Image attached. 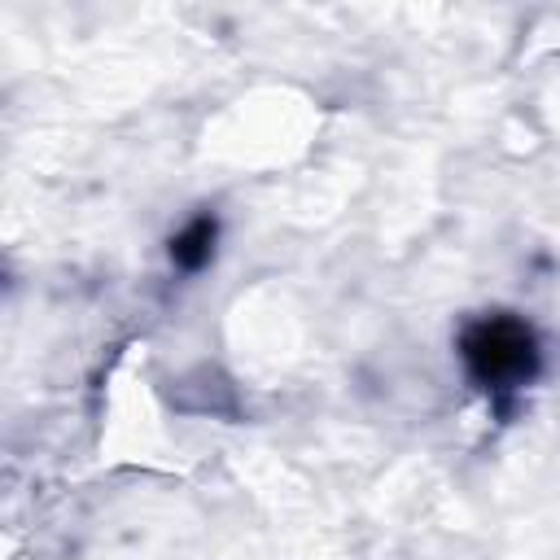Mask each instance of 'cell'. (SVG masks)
Here are the masks:
<instances>
[{
	"label": "cell",
	"mask_w": 560,
	"mask_h": 560,
	"mask_svg": "<svg viewBox=\"0 0 560 560\" xmlns=\"http://www.w3.org/2000/svg\"><path fill=\"white\" fill-rule=\"evenodd\" d=\"M459 363L468 372V381L490 398V402H508L521 389H529L542 372V341L534 332V324L516 311H486L472 315L459 328Z\"/></svg>",
	"instance_id": "1"
},
{
	"label": "cell",
	"mask_w": 560,
	"mask_h": 560,
	"mask_svg": "<svg viewBox=\"0 0 560 560\" xmlns=\"http://www.w3.org/2000/svg\"><path fill=\"white\" fill-rule=\"evenodd\" d=\"M214 245H219V219L206 210L197 219H188L175 236H171V262L179 271H201L210 258H214Z\"/></svg>",
	"instance_id": "2"
}]
</instances>
